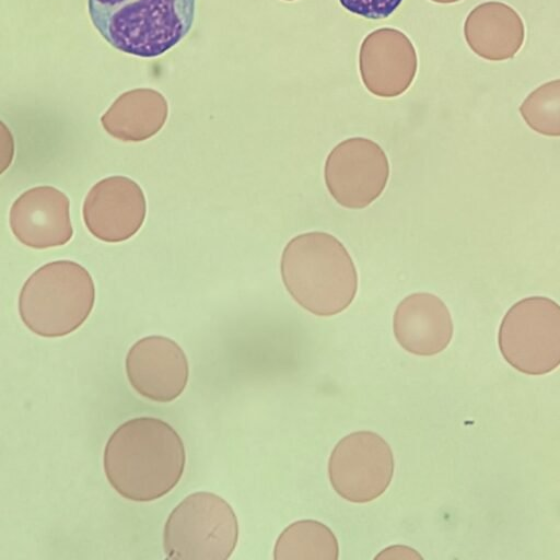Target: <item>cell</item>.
<instances>
[{"mask_svg": "<svg viewBox=\"0 0 560 560\" xmlns=\"http://www.w3.org/2000/svg\"><path fill=\"white\" fill-rule=\"evenodd\" d=\"M526 124L535 131L560 136V79L546 82L530 92L520 106Z\"/></svg>", "mask_w": 560, "mask_h": 560, "instance_id": "cell-17", "label": "cell"}, {"mask_svg": "<svg viewBox=\"0 0 560 560\" xmlns=\"http://www.w3.org/2000/svg\"><path fill=\"white\" fill-rule=\"evenodd\" d=\"M238 539V523L232 506L212 492H195L168 515L163 548L168 559L226 560Z\"/></svg>", "mask_w": 560, "mask_h": 560, "instance_id": "cell-5", "label": "cell"}, {"mask_svg": "<svg viewBox=\"0 0 560 560\" xmlns=\"http://www.w3.org/2000/svg\"><path fill=\"white\" fill-rule=\"evenodd\" d=\"M417 66L416 49L399 30H375L361 44L359 68L362 82L376 96L402 94L411 85Z\"/></svg>", "mask_w": 560, "mask_h": 560, "instance_id": "cell-11", "label": "cell"}, {"mask_svg": "<svg viewBox=\"0 0 560 560\" xmlns=\"http://www.w3.org/2000/svg\"><path fill=\"white\" fill-rule=\"evenodd\" d=\"M147 201L141 187L125 176L96 183L83 202L85 226L96 238L118 243L133 236L145 219Z\"/></svg>", "mask_w": 560, "mask_h": 560, "instance_id": "cell-10", "label": "cell"}, {"mask_svg": "<svg viewBox=\"0 0 560 560\" xmlns=\"http://www.w3.org/2000/svg\"><path fill=\"white\" fill-rule=\"evenodd\" d=\"M186 462L183 441L167 422L151 417L130 419L109 436L104 471L125 499L154 501L175 488Z\"/></svg>", "mask_w": 560, "mask_h": 560, "instance_id": "cell-1", "label": "cell"}, {"mask_svg": "<svg viewBox=\"0 0 560 560\" xmlns=\"http://www.w3.org/2000/svg\"><path fill=\"white\" fill-rule=\"evenodd\" d=\"M338 551L337 538L325 524L315 520H302L290 524L280 534L273 558L337 560Z\"/></svg>", "mask_w": 560, "mask_h": 560, "instance_id": "cell-16", "label": "cell"}, {"mask_svg": "<svg viewBox=\"0 0 560 560\" xmlns=\"http://www.w3.org/2000/svg\"><path fill=\"white\" fill-rule=\"evenodd\" d=\"M197 0H88L90 20L115 49L155 58L191 31Z\"/></svg>", "mask_w": 560, "mask_h": 560, "instance_id": "cell-3", "label": "cell"}, {"mask_svg": "<svg viewBox=\"0 0 560 560\" xmlns=\"http://www.w3.org/2000/svg\"><path fill=\"white\" fill-rule=\"evenodd\" d=\"M393 331L408 352L430 357L442 352L453 337V322L445 303L432 293L406 296L396 307Z\"/></svg>", "mask_w": 560, "mask_h": 560, "instance_id": "cell-13", "label": "cell"}, {"mask_svg": "<svg viewBox=\"0 0 560 560\" xmlns=\"http://www.w3.org/2000/svg\"><path fill=\"white\" fill-rule=\"evenodd\" d=\"M394 475V455L389 444L372 431H357L342 438L328 460L334 490L354 503L381 497Z\"/></svg>", "mask_w": 560, "mask_h": 560, "instance_id": "cell-7", "label": "cell"}, {"mask_svg": "<svg viewBox=\"0 0 560 560\" xmlns=\"http://www.w3.org/2000/svg\"><path fill=\"white\" fill-rule=\"evenodd\" d=\"M9 221L18 241L35 249L65 245L73 235L69 198L51 186L24 191L11 206Z\"/></svg>", "mask_w": 560, "mask_h": 560, "instance_id": "cell-12", "label": "cell"}, {"mask_svg": "<svg viewBox=\"0 0 560 560\" xmlns=\"http://www.w3.org/2000/svg\"><path fill=\"white\" fill-rule=\"evenodd\" d=\"M95 287L90 272L71 260L39 267L23 284L19 313L34 334L62 337L77 330L91 314Z\"/></svg>", "mask_w": 560, "mask_h": 560, "instance_id": "cell-4", "label": "cell"}, {"mask_svg": "<svg viewBox=\"0 0 560 560\" xmlns=\"http://www.w3.org/2000/svg\"><path fill=\"white\" fill-rule=\"evenodd\" d=\"M281 277L293 300L317 316H332L354 300L358 273L343 244L326 232L293 237L281 256Z\"/></svg>", "mask_w": 560, "mask_h": 560, "instance_id": "cell-2", "label": "cell"}, {"mask_svg": "<svg viewBox=\"0 0 560 560\" xmlns=\"http://www.w3.org/2000/svg\"><path fill=\"white\" fill-rule=\"evenodd\" d=\"M498 343L521 373L547 374L560 365V305L544 296L515 303L500 325Z\"/></svg>", "mask_w": 560, "mask_h": 560, "instance_id": "cell-6", "label": "cell"}, {"mask_svg": "<svg viewBox=\"0 0 560 560\" xmlns=\"http://www.w3.org/2000/svg\"><path fill=\"white\" fill-rule=\"evenodd\" d=\"M389 177L388 159L380 144L355 137L338 143L328 154L324 178L331 197L342 207L362 209L383 192Z\"/></svg>", "mask_w": 560, "mask_h": 560, "instance_id": "cell-8", "label": "cell"}, {"mask_svg": "<svg viewBox=\"0 0 560 560\" xmlns=\"http://www.w3.org/2000/svg\"><path fill=\"white\" fill-rule=\"evenodd\" d=\"M126 374L138 394L153 401L168 402L186 388L189 364L185 352L174 340L148 336L129 349Z\"/></svg>", "mask_w": 560, "mask_h": 560, "instance_id": "cell-9", "label": "cell"}, {"mask_svg": "<svg viewBox=\"0 0 560 560\" xmlns=\"http://www.w3.org/2000/svg\"><path fill=\"white\" fill-rule=\"evenodd\" d=\"M433 2H438V3H454V2H458L460 0H431Z\"/></svg>", "mask_w": 560, "mask_h": 560, "instance_id": "cell-19", "label": "cell"}, {"mask_svg": "<svg viewBox=\"0 0 560 560\" xmlns=\"http://www.w3.org/2000/svg\"><path fill=\"white\" fill-rule=\"evenodd\" d=\"M464 35L469 48L490 61L513 58L525 38L520 14L509 4L489 1L475 7L466 18Z\"/></svg>", "mask_w": 560, "mask_h": 560, "instance_id": "cell-14", "label": "cell"}, {"mask_svg": "<svg viewBox=\"0 0 560 560\" xmlns=\"http://www.w3.org/2000/svg\"><path fill=\"white\" fill-rule=\"evenodd\" d=\"M167 116L164 98L154 92H132L119 97L102 117L104 129L122 141H144L160 131Z\"/></svg>", "mask_w": 560, "mask_h": 560, "instance_id": "cell-15", "label": "cell"}, {"mask_svg": "<svg viewBox=\"0 0 560 560\" xmlns=\"http://www.w3.org/2000/svg\"><path fill=\"white\" fill-rule=\"evenodd\" d=\"M349 12L366 20H382L392 15L402 0H338Z\"/></svg>", "mask_w": 560, "mask_h": 560, "instance_id": "cell-18", "label": "cell"}, {"mask_svg": "<svg viewBox=\"0 0 560 560\" xmlns=\"http://www.w3.org/2000/svg\"><path fill=\"white\" fill-rule=\"evenodd\" d=\"M285 1H293V0H285Z\"/></svg>", "mask_w": 560, "mask_h": 560, "instance_id": "cell-20", "label": "cell"}]
</instances>
